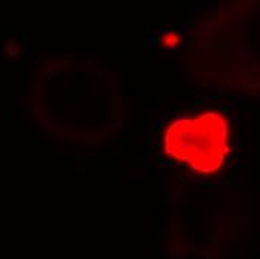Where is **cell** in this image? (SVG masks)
<instances>
[{"mask_svg": "<svg viewBox=\"0 0 260 259\" xmlns=\"http://www.w3.org/2000/svg\"><path fill=\"white\" fill-rule=\"evenodd\" d=\"M231 128L220 111L174 120L163 135V149L171 159L198 174L220 171L231 153Z\"/></svg>", "mask_w": 260, "mask_h": 259, "instance_id": "1", "label": "cell"}, {"mask_svg": "<svg viewBox=\"0 0 260 259\" xmlns=\"http://www.w3.org/2000/svg\"><path fill=\"white\" fill-rule=\"evenodd\" d=\"M178 42H180V38H178V35L168 33V35H165V36H163V44H165L166 47H175Z\"/></svg>", "mask_w": 260, "mask_h": 259, "instance_id": "2", "label": "cell"}]
</instances>
